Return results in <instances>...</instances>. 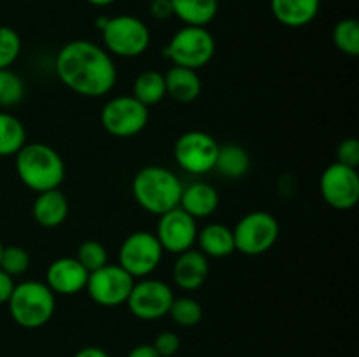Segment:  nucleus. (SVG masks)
Segmentation results:
<instances>
[{
    "instance_id": "obj_19",
    "label": "nucleus",
    "mask_w": 359,
    "mask_h": 357,
    "mask_svg": "<svg viewBox=\"0 0 359 357\" xmlns=\"http://www.w3.org/2000/svg\"><path fill=\"white\" fill-rule=\"evenodd\" d=\"M270 9L280 24L302 28L318 18L321 0H270Z\"/></svg>"
},
{
    "instance_id": "obj_26",
    "label": "nucleus",
    "mask_w": 359,
    "mask_h": 357,
    "mask_svg": "<svg viewBox=\"0 0 359 357\" xmlns=\"http://www.w3.org/2000/svg\"><path fill=\"white\" fill-rule=\"evenodd\" d=\"M168 315L174 321V324L181 328H195L200 324L203 317V308L195 298L191 296H175L170 304Z\"/></svg>"
},
{
    "instance_id": "obj_2",
    "label": "nucleus",
    "mask_w": 359,
    "mask_h": 357,
    "mask_svg": "<svg viewBox=\"0 0 359 357\" xmlns=\"http://www.w3.org/2000/svg\"><path fill=\"white\" fill-rule=\"evenodd\" d=\"M14 158L18 178L30 191H51L58 189L65 181V161L62 154L48 144H25Z\"/></svg>"
},
{
    "instance_id": "obj_32",
    "label": "nucleus",
    "mask_w": 359,
    "mask_h": 357,
    "mask_svg": "<svg viewBox=\"0 0 359 357\" xmlns=\"http://www.w3.org/2000/svg\"><path fill=\"white\" fill-rule=\"evenodd\" d=\"M160 357H172L181 349V338L174 331H163L154 338V343H151Z\"/></svg>"
},
{
    "instance_id": "obj_6",
    "label": "nucleus",
    "mask_w": 359,
    "mask_h": 357,
    "mask_svg": "<svg viewBox=\"0 0 359 357\" xmlns=\"http://www.w3.org/2000/svg\"><path fill=\"white\" fill-rule=\"evenodd\" d=\"M216 41L207 27H184L175 31L165 46L163 56L175 66L198 70L212 59Z\"/></svg>"
},
{
    "instance_id": "obj_27",
    "label": "nucleus",
    "mask_w": 359,
    "mask_h": 357,
    "mask_svg": "<svg viewBox=\"0 0 359 357\" xmlns=\"http://www.w3.org/2000/svg\"><path fill=\"white\" fill-rule=\"evenodd\" d=\"M333 42L342 55L359 56V21L354 18H344L333 28Z\"/></svg>"
},
{
    "instance_id": "obj_4",
    "label": "nucleus",
    "mask_w": 359,
    "mask_h": 357,
    "mask_svg": "<svg viewBox=\"0 0 359 357\" xmlns=\"http://www.w3.org/2000/svg\"><path fill=\"white\" fill-rule=\"evenodd\" d=\"M7 307L18 326L25 329H39L55 315L56 294L44 282L25 280L14 286Z\"/></svg>"
},
{
    "instance_id": "obj_36",
    "label": "nucleus",
    "mask_w": 359,
    "mask_h": 357,
    "mask_svg": "<svg viewBox=\"0 0 359 357\" xmlns=\"http://www.w3.org/2000/svg\"><path fill=\"white\" fill-rule=\"evenodd\" d=\"M126 357H160V356H158V352L154 350L153 345H149V343H140V345L133 346Z\"/></svg>"
},
{
    "instance_id": "obj_18",
    "label": "nucleus",
    "mask_w": 359,
    "mask_h": 357,
    "mask_svg": "<svg viewBox=\"0 0 359 357\" xmlns=\"http://www.w3.org/2000/svg\"><path fill=\"white\" fill-rule=\"evenodd\" d=\"M69 200H67L65 192L58 189H51V191L37 192L32 205V216L34 220L42 227H53L62 226L69 217Z\"/></svg>"
},
{
    "instance_id": "obj_22",
    "label": "nucleus",
    "mask_w": 359,
    "mask_h": 357,
    "mask_svg": "<svg viewBox=\"0 0 359 357\" xmlns=\"http://www.w3.org/2000/svg\"><path fill=\"white\" fill-rule=\"evenodd\" d=\"M174 16L188 27H207L219 10V0H170Z\"/></svg>"
},
{
    "instance_id": "obj_16",
    "label": "nucleus",
    "mask_w": 359,
    "mask_h": 357,
    "mask_svg": "<svg viewBox=\"0 0 359 357\" xmlns=\"http://www.w3.org/2000/svg\"><path fill=\"white\" fill-rule=\"evenodd\" d=\"M209 270V258L198 248H189L177 254V259L172 266V280L181 290L191 293L205 284Z\"/></svg>"
},
{
    "instance_id": "obj_15",
    "label": "nucleus",
    "mask_w": 359,
    "mask_h": 357,
    "mask_svg": "<svg viewBox=\"0 0 359 357\" xmlns=\"http://www.w3.org/2000/svg\"><path fill=\"white\" fill-rule=\"evenodd\" d=\"M88 275L76 258H58L46 270L44 284L60 296H74L86 289Z\"/></svg>"
},
{
    "instance_id": "obj_25",
    "label": "nucleus",
    "mask_w": 359,
    "mask_h": 357,
    "mask_svg": "<svg viewBox=\"0 0 359 357\" xmlns=\"http://www.w3.org/2000/svg\"><path fill=\"white\" fill-rule=\"evenodd\" d=\"M27 144V128L16 115L0 111V158L16 156Z\"/></svg>"
},
{
    "instance_id": "obj_28",
    "label": "nucleus",
    "mask_w": 359,
    "mask_h": 357,
    "mask_svg": "<svg viewBox=\"0 0 359 357\" xmlns=\"http://www.w3.org/2000/svg\"><path fill=\"white\" fill-rule=\"evenodd\" d=\"M25 98V83L14 70H0V107L9 108Z\"/></svg>"
},
{
    "instance_id": "obj_37",
    "label": "nucleus",
    "mask_w": 359,
    "mask_h": 357,
    "mask_svg": "<svg viewBox=\"0 0 359 357\" xmlns=\"http://www.w3.org/2000/svg\"><path fill=\"white\" fill-rule=\"evenodd\" d=\"M74 357H111L107 352H105L104 349H100V346H83L81 350H77L76 354H74Z\"/></svg>"
},
{
    "instance_id": "obj_34",
    "label": "nucleus",
    "mask_w": 359,
    "mask_h": 357,
    "mask_svg": "<svg viewBox=\"0 0 359 357\" xmlns=\"http://www.w3.org/2000/svg\"><path fill=\"white\" fill-rule=\"evenodd\" d=\"M149 13L156 20H168L170 16H174L170 0H151Z\"/></svg>"
},
{
    "instance_id": "obj_35",
    "label": "nucleus",
    "mask_w": 359,
    "mask_h": 357,
    "mask_svg": "<svg viewBox=\"0 0 359 357\" xmlns=\"http://www.w3.org/2000/svg\"><path fill=\"white\" fill-rule=\"evenodd\" d=\"M14 286H16V282H14L13 276L7 275L6 272H2V270H0V304H4L9 301L11 294H13V290H14Z\"/></svg>"
},
{
    "instance_id": "obj_7",
    "label": "nucleus",
    "mask_w": 359,
    "mask_h": 357,
    "mask_svg": "<svg viewBox=\"0 0 359 357\" xmlns=\"http://www.w3.org/2000/svg\"><path fill=\"white\" fill-rule=\"evenodd\" d=\"M235 252L244 255H262L277 244L280 234L279 220L265 210H255L241 217L233 227Z\"/></svg>"
},
{
    "instance_id": "obj_31",
    "label": "nucleus",
    "mask_w": 359,
    "mask_h": 357,
    "mask_svg": "<svg viewBox=\"0 0 359 357\" xmlns=\"http://www.w3.org/2000/svg\"><path fill=\"white\" fill-rule=\"evenodd\" d=\"M74 258L86 268L88 273L95 272V270L102 268V266H105L109 262L107 248L104 247V244H100L97 240L83 241L77 247V252Z\"/></svg>"
},
{
    "instance_id": "obj_29",
    "label": "nucleus",
    "mask_w": 359,
    "mask_h": 357,
    "mask_svg": "<svg viewBox=\"0 0 359 357\" xmlns=\"http://www.w3.org/2000/svg\"><path fill=\"white\" fill-rule=\"evenodd\" d=\"M30 254H28L27 248L20 247V245H9V247L2 248V254H0V270L6 272L7 275L20 276L25 275L30 268Z\"/></svg>"
},
{
    "instance_id": "obj_10",
    "label": "nucleus",
    "mask_w": 359,
    "mask_h": 357,
    "mask_svg": "<svg viewBox=\"0 0 359 357\" xmlns=\"http://www.w3.org/2000/svg\"><path fill=\"white\" fill-rule=\"evenodd\" d=\"M219 144L210 133L202 130L186 132L175 140L174 160L186 174L205 175L214 172Z\"/></svg>"
},
{
    "instance_id": "obj_8",
    "label": "nucleus",
    "mask_w": 359,
    "mask_h": 357,
    "mask_svg": "<svg viewBox=\"0 0 359 357\" xmlns=\"http://www.w3.org/2000/svg\"><path fill=\"white\" fill-rule=\"evenodd\" d=\"M102 128L118 139L137 136L149 125V107L132 94H119L104 104L100 111Z\"/></svg>"
},
{
    "instance_id": "obj_14",
    "label": "nucleus",
    "mask_w": 359,
    "mask_h": 357,
    "mask_svg": "<svg viewBox=\"0 0 359 357\" xmlns=\"http://www.w3.org/2000/svg\"><path fill=\"white\" fill-rule=\"evenodd\" d=\"M158 217L160 219H158L154 234L163 252L177 255L195 247L198 224H196V219L186 214L181 206H175Z\"/></svg>"
},
{
    "instance_id": "obj_20",
    "label": "nucleus",
    "mask_w": 359,
    "mask_h": 357,
    "mask_svg": "<svg viewBox=\"0 0 359 357\" xmlns=\"http://www.w3.org/2000/svg\"><path fill=\"white\" fill-rule=\"evenodd\" d=\"M163 76L167 97L174 102L191 104L202 93V80H200L198 70L172 65Z\"/></svg>"
},
{
    "instance_id": "obj_33",
    "label": "nucleus",
    "mask_w": 359,
    "mask_h": 357,
    "mask_svg": "<svg viewBox=\"0 0 359 357\" xmlns=\"http://www.w3.org/2000/svg\"><path fill=\"white\" fill-rule=\"evenodd\" d=\"M337 161L346 167L358 168L359 167V142L356 139H346L340 142L337 149Z\"/></svg>"
},
{
    "instance_id": "obj_38",
    "label": "nucleus",
    "mask_w": 359,
    "mask_h": 357,
    "mask_svg": "<svg viewBox=\"0 0 359 357\" xmlns=\"http://www.w3.org/2000/svg\"><path fill=\"white\" fill-rule=\"evenodd\" d=\"M88 4H91V6H97V7H105V6H111L112 2H116V0H86Z\"/></svg>"
},
{
    "instance_id": "obj_9",
    "label": "nucleus",
    "mask_w": 359,
    "mask_h": 357,
    "mask_svg": "<svg viewBox=\"0 0 359 357\" xmlns=\"http://www.w3.org/2000/svg\"><path fill=\"white\" fill-rule=\"evenodd\" d=\"M161 259H163V248L156 234L146 230L130 233L123 240L118 252V265L135 280L146 279L156 272Z\"/></svg>"
},
{
    "instance_id": "obj_17",
    "label": "nucleus",
    "mask_w": 359,
    "mask_h": 357,
    "mask_svg": "<svg viewBox=\"0 0 359 357\" xmlns=\"http://www.w3.org/2000/svg\"><path fill=\"white\" fill-rule=\"evenodd\" d=\"M179 206L193 219H205L212 216L219 206V192L209 182L195 181L188 186H182Z\"/></svg>"
},
{
    "instance_id": "obj_5",
    "label": "nucleus",
    "mask_w": 359,
    "mask_h": 357,
    "mask_svg": "<svg viewBox=\"0 0 359 357\" xmlns=\"http://www.w3.org/2000/svg\"><path fill=\"white\" fill-rule=\"evenodd\" d=\"M100 31L104 49L118 58L142 56L151 44L149 27L132 14L107 18Z\"/></svg>"
},
{
    "instance_id": "obj_3",
    "label": "nucleus",
    "mask_w": 359,
    "mask_h": 357,
    "mask_svg": "<svg viewBox=\"0 0 359 357\" xmlns=\"http://www.w3.org/2000/svg\"><path fill=\"white\" fill-rule=\"evenodd\" d=\"M182 186L184 184L172 170L160 164H147L133 177L132 192L140 209L161 216L179 206Z\"/></svg>"
},
{
    "instance_id": "obj_30",
    "label": "nucleus",
    "mask_w": 359,
    "mask_h": 357,
    "mask_svg": "<svg viewBox=\"0 0 359 357\" xmlns=\"http://www.w3.org/2000/svg\"><path fill=\"white\" fill-rule=\"evenodd\" d=\"M21 42L20 34L14 28L0 24V70L11 69L21 55Z\"/></svg>"
},
{
    "instance_id": "obj_1",
    "label": "nucleus",
    "mask_w": 359,
    "mask_h": 357,
    "mask_svg": "<svg viewBox=\"0 0 359 357\" xmlns=\"http://www.w3.org/2000/svg\"><path fill=\"white\" fill-rule=\"evenodd\" d=\"M55 70L60 83L76 94L102 98L111 93L118 80V69L104 46L86 38L67 42L56 52Z\"/></svg>"
},
{
    "instance_id": "obj_39",
    "label": "nucleus",
    "mask_w": 359,
    "mask_h": 357,
    "mask_svg": "<svg viewBox=\"0 0 359 357\" xmlns=\"http://www.w3.org/2000/svg\"><path fill=\"white\" fill-rule=\"evenodd\" d=\"M2 248H4V245H2V241H0V254H2Z\"/></svg>"
},
{
    "instance_id": "obj_23",
    "label": "nucleus",
    "mask_w": 359,
    "mask_h": 357,
    "mask_svg": "<svg viewBox=\"0 0 359 357\" xmlns=\"http://www.w3.org/2000/svg\"><path fill=\"white\" fill-rule=\"evenodd\" d=\"M251 168V156L248 150L237 144H226L219 146L214 170L226 178H242Z\"/></svg>"
},
{
    "instance_id": "obj_13",
    "label": "nucleus",
    "mask_w": 359,
    "mask_h": 357,
    "mask_svg": "<svg viewBox=\"0 0 359 357\" xmlns=\"http://www.w3.org/2000/svg\"><path fill=\"white\" fill-rule=\"evenodd\" d=\"M321 196L332 209L353 210L359 202V174L358 168L335 163L325 168L319 181Z\"/></svg>"
},
{
    "instance_id": "obj_12",
    "label": "nucleus",
    "mask_w": 359,
    "mask_h": 357,
    "mask_svg": "<svg viewBox=\"0 0 359 357\" xmlns=\"http://www.w3.org/2000/svg\"><path fill=\"white\" fill-rule=\"evenodd\" d=\"M174 298V289L167 282L146 276L135 280L125 304L130 314L140 321H158L168 315Z\"/></svg>"
},
{
    "instance_id": "obj_21",
    "label": "nucleus",
    "mask_w": 359,
    "mask_h": 357,
    "mask_svg": "<svg viewBox=\"0 0 359 357\" xmlns=\"http://www.w3.org/2000/svg\"><path fill=\"white\" fill-rule=\"evenodd\" d=\"M195 245H198V251L205 254L207 258H228L235 252L233 231L226 224L209 223L202 230H198Z\"/></svg>"
},
{
    "instance_id": "obj_11",
    "label": "nucleus",
    "mask_w": 359,
    "mask_h": 357,
    "mask_svg": "<svg viewBox=\"0 0 359 357\" xmlns=\"http://www.w3.org/2000/svg\"><path fill=\"white\" fill-rule=\"evenodd\" d=\"M135 279L121 268L118 262H107L88 275L86 293L97 304L116 308L126 303Z\"/></svg>"
},
{
    "instance_id": "obj_24",
    "label": "nucleus",
    "mask_w": 359,
    "mask_h": 357,
    "mask_svg": "<svg viewBox=\"0 0 359 357\" xmlns=\"http://www.w3.org/2000/svg\"><path fill=\"white\" fill-rule=\"evenodd\" d=\"M132 97L137 98L140 104H144L146 107H153V105L160 104L165 97H167V91H165V76L160 70H144L133 80L132 88Z\"/></svg>"
}]
</instances>
